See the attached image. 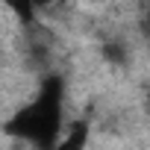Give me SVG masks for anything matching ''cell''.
Listing matches in <instances>:
<instances>
[{
	"label": "cell",
	"instance_id": "5",
	"mask_svg": "<svg viewBox=\"0 0 150 150\" xmlns=\"http://www.w3.org/2000/svg\"><path fill=\"white\" fill-rule=\"evenodd\" d=\"M147 56H150V41H147Z\"/></svg>",
	"mask_w": 150,
	"mask_h": 150
},
{
	"label": "cell",
	"instance_id": "3",
	"mask_svg": "<svg viewBox=\"0 0 150 150\" xmlns=\"http://www.w3.org/2000/svg\"><path fill=\"white\" fill-rule=\"evenodd\" d=\"M9 9L15 12V18H21L24 27H33V24H35V6H33V3H12Z\"/></svg>",
	"mask_w": 150,
	"mask_h": 150
},
{
	"label": "cell",
	"instance_id": "4",
	"mask_svg": "<svg viewBox=\"0 0 150 150\" xmlns=\"http://www.w3.org/2000/svg\"><path fill=\"white\" fill-rule=\"evenodd\" d=\"M103 56H106L109 62H115V65H124V59H127V47L118 44V41H112V44L103 47Z\"/></svg>",
	"mask_w": 150,
	"mask_h": 150
},
{
	"label": "cell",
	"instance_id": "1",
	"mask_svg": "<svg viewBox=\"0 0 150 150\" xmlns=\"http://www.w3.org/2000/svg\"><path fill=\"white\" fill-rule=\"evenodd\" d=\"M65 132V80L47 74L38 91L3 121V135L35 150H50Z\"/></svg>",
	"mask_w": 150,
	"mask_h": 150
},
{
	"label": "cell",
	"instance_id": "2",
	"mask_svg": "<svg viewBox=\"0 0 150 150\" xmlns=\"http://www.w3.org/2000/svg\"><path fill=\"white\" fill-rule=\"evenodd\" d=\"M50 150H88V124L86 121H74Z\"/></svg>",
	"mask_w": 150,
	"mask_h": 150
}]
</instances>
